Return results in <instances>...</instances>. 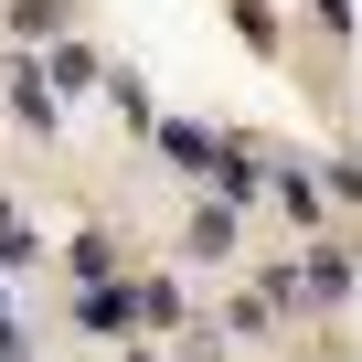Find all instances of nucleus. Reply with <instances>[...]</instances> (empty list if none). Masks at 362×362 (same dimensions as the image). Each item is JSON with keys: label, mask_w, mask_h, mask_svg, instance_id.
<instances>
[{"label": "nucleus", "mask_w": 362, "mask_h": 362, "mask_svg": "<svg viewBox=\"0 0 362 362\" xmlns=\"http://www.w3.org/2000/svg\"><path fill=\"white\" fill-rule=\"evenodd\" d=\"M11 117H22V128H43V139L64 128V96L43 86V64H33V54H11Z\"/></svg>", "instance_id": "1"}, {"label": "nucleus", "mask_w": 362, "mask_h": 362, "mask_svg": "<svg viewBox=\"0 0 362 362\" xmlns=\"http://www.w3.org/2000/svg\"><path fill=\"white\" fill-rule=\"evenodd\" d=\"M267 192H277V214H288L298 235H320V224H330V192H320V170H267Z\"/></svg>", "instance_id": "2"}, {"label": "nucleus", "mask_w": 362, "mask_h": 362, "mask_svg": "<svg viewBox=\"0 0 362 362\" xmlns=\"http://www.w3.org/2000/svg\"><path fill=\"white\" fill-rule=\"evenodd\" d=\"M235 245H245L235 203H203V214H192V245H181V256H192V267H235Z\"/></svg>", "instance_id": "3"}, {"label": "nucleus", "mask_w": 362, "mask_h": 362, "mask_svg": "<svg viewBox=\"0 0 362 362\" xmlns=\"http://www.w3.org/2000/svg\"><path fill=\"white\" fill-rule=\"evenodd\" d=\"M160 149L192 170V181H214V160H224V139H214V128H192V117H160Z\"/></svg>", "instance_id": "4"}, {"label": "nucleus", "mask_w": 362, "mask_h": 362, "mask_svg": "<svg viewBox=\"0 0 362 362\" xmlns=\"http://www.w3.org/2000/svg\"><path fill=\"white\" fill-rule=\"evenodd\" d=\"M43 75H54V96H86V86L107 75V64H96L86 43H64V33H54V64H43Z\"/></svg>", "instance_id": "5"}, {"label": "nucleus", "mask_w": 362, "mask_h": 362, "mask_svg": "<svg viewBox=\"0 0 362 362\" xmlns=\"http://www.w3.org/2000/svg\"><path fill=\"white\" fill-rule=\"evenodd\" d=\"M64 22H75V0H11V33L22 43H54Z\"/></svg>", "instance_id": "6"}, {"label": "nucleus", "mask_w": 362, "mask_h": 362, "mask_svg": "<svg viewBox=\"0 0 362 362\" xmlns=\"http://www.w3.org/2000/svg\"><path fill=\"white\" fill-rule=\"evenodd\" d=\"M128 298H139V320H149V330H181V288H170V277H139Z\"/></svg>", "instance_id": "7"}, {"label": "nucleus", "mask_w": 362, "mask_h": 362, "mask_svg": "<svg viewBox=\"0 0 362 362\" xmlns=\"http://www.w3.org/2000/svg\"><path fill=\"white\" fill-rule=\"evenodd\" d=\"M96 86L117 96V117H128V128H160V107H149V86H139V75H96Z\"/></svg>", "instance_id": "8"}, {"label": "nucleus", "mask_w": 362, "mask_h": 362, "mask_svg": "<svg viewBox=\"0 0 362 362\" xmlns=\"http://www.w3.org/2000/svg\"><path fill=\"white\" fill-rule=\"evenodd\" d=\"M224 11H235V33H245L256 54H277V11H267V0H224Z\"/></svg>", "instance_id": "9"}, {"label": "nucleus", "mask_w": 362, "mask_h": 362, "mask_svg": "<svg viewBox=\"0 0 362 362\" xmlns=\"http://www.w3.org/2000/svg\"><path fill=\"white\" fill-rule=\"evenodd\" d=\"M33 256H43V245H33V224H22L11 203H0V267H33Z\"/></svg>", "instance_id": "10"}, {"label": "nucleus", "mask_w": 362, "mask_h": 362, "mask_svg": "<svg viewBox=\"0 0 362 362\" xmlns=\"http://www.w3.org/2000/svg\"><path fill=\"white\" fill-rule=\"evenodd\" d=\"M75 277H117V235H75Z\"/></svg>", "instance_id": "11"}, {"label": "nucleus", "mask_w": 362, "mask_h": 362, "mask_svg": "<svg viewBox=\"0 0 362 362\" xmlns=\"http://www.w3.org/2000/svg\"><path fill=\"white\" fill-rule=\"evenodd\" d=\"M320 22H330V33H351V0H320Z\"/></svg>", "instance_id": "12"}, {"label": "nucleus", "mask_w": 362, "mask_h": 362, "mask_svg": "<svg viewBox=\"0 0 362 362\" xmlns=\"http://www.w3.org/2000/svg\"><path fill=\"white\" fill-rule=\"evenodd\" d=\"M139 362H149V351H139Z\"/></svg>", "instance_id": "13"}]
</instances>
